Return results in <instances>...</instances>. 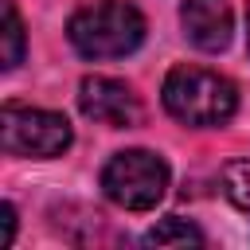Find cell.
I'll use <instances>...</instances> for the list:
<instances>
[{"mask_svg":"<svg viewBox=\"0 0 250 250\" xmlns=\"http://www.w3.org/2000/svg\"><path fill=\"white\" fill-rule=\"evenodd\" d=\"M148 35L145 12L129 0H94L82 4L70 23H66V39L70 47L90 59V62H105V59H125L133 55Z\"/></svg>","mask_w":250,"mask_h":250,"instance_id":"2","label":"cell"},{"mask_svg":"<svg viewBox=\"0 0 250 250\" xmlns=\"http://www.w3.org/2000/svg\"><path fill=\"white\" fill-rule=\"evenodd\" d=\"M78 109L82 117L109 125V129H133L145 117V105L133 94V86L113 74H86L78 82Z\"/></svg>","mask_w":250,"mask_h":250,"instance_id":"5","label":"cell"},{"mask_svg":"<svg viewBox=\"0 0 250 250\" xmlns=\"http://www.w3.org/2000/svg\"><path fill=\"white\" fill-rule=\"evenodd\" d=\"M168 160L152 148H121L102 168V191L121 211H152L168 191Z\"/></svg>","mask_w":250,"mask_h":250,"instance_id":"3","label":"cell"},{"mask_svg":"<svg viewBox=\"0 0 250 250\" xmlns=\"http://www.w3.org/2000/svg\"><path fill=\"white\" fill-rule=\"evenodd\" d=\"M180 27L195 51L219 55L230 47L234 16H230L227 0H180Z\"/></svg>","mask_w":250,"mask_h":250,"instance_id":"6","label":"cell"},{"mask_svg":"<svg viewBox=\"0 0 250 250\" xmlns=\"http://www.w3.org/2000/svg\"><path fill=\"white\" fill-rule=\"evenodd\" d=\"M164 113L188 129H219L238 113V86L211 66H172L160 86Z\"/></svg>","mask_w":250,"mask_h":250,"instance_id":"1","label":"cell"},{"mask_svg":"<svg viewBox=\"0 0 250 250\" xmlns=\"http://www.w3.org/2000/svg\"><path fill=\"white\" fill-rule=\"evenodd\" d=\"M141 242H145V246H203L207 238H203V230H199L195 223H188V219H180V215H168V219H160L156 227H148V230L141 234Z\"/></svg>","mask_w":250,"mask_h":250,"instance_id":"7","label":"cell"},{"mask_svg":"<svg viewBox=\"0 0 250 250\" xmlns=\"http://www.w3.org/2000/svg\"><path fill=\"white\" fill-rule=\"evenodd\" d=\"M4 70H16L20 62H23V43H27V35H23V20H20V12H16V4L8 0L4 4Z\"/></svg>","mask_w":250,"mask_h":250,"instance_id":"9","label":"cell"},{"mask_svg":"<svg viewBox=\"0 0 250 250\" xmlns=\"http://www.w3.org/2000/svg\"><path fill=\"white\" fill-rule=\"evenodd\" d=\"M246 43H250V12H246Z\"/></svg>","mask_w":250,"mask_h":250,"instance_id":"11","label":"cell"},{"mask_svg":"<svg viewBox=\"0 0 250 250\" xmlns=\"http://www.w3.org/2000/svg\"><path fill=\"white\" fill-rule=\"evenodd\" d=\"M219 180H223V195H227L238 211L250 215V160H230V164H223Z\"/></svg>","mask_w":250,"mask_h":250,"instance_id":"8","label":"cell"},{"mask_svg":"<svg viewBox=\"0 0 250 250\" xmlns=\"http://www.w3.org/2000/svg\"><path fill=\"white\" fill-rule=\"evenodd\" d=\"M12 238H16V203H4V238H0V246H12Z\"/></svg>","mask_w":250,"mask_h":250,"instance_id":"10","label":"cell"},{"mask_svg":"<svg viewBox=\"0 0 250 250\" xmlns=\"http://www.w3.org/2000/svg\"><path fill=\"white\" fill-rule=\"evenodd\" d=\"M70 145H74V129L62 113L39 105H16V102L0 109V148L8 156L51 160L62 156Z\"/></svg>","mask_w":250,"mask_h":250,"instance_id":"4","label":"cell"}]
</instances>
